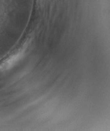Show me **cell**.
I'll use <instances>...</instances> for the list:
<instances>
[{
	"mask_svg": "<svg viewBox=\"0 0 110 131\" xmlns=\"http://www.w3.org/2000/svg\"><path fill=\"white\" fill-rule=\"evenodd\" d=\"M21 55L22 51H21L10 56L3 62L0 64V70H5L12 67V66L20 58Z\"/></svg>",
	"mask_w": 110,
	"mask_h": 131,
	"instance_id": "obj_1",
	"label": "cell"
}]
</instances>
